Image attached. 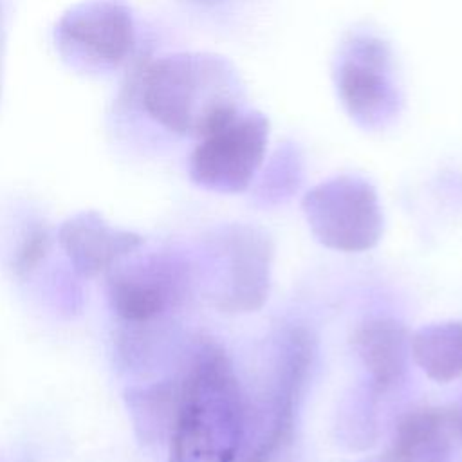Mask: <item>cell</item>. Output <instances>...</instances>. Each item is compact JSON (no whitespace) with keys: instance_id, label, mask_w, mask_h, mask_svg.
<instances>
[{"instance_id":"obj_17","label":"cell","mask_w":462,"mask_h":462,"mask_svg":"<svg viewBox=\"0 0 462 462\" xmlns=\"http://www.w3.org/2000/svg\"><path fill=\"white\" fill-rule=\"evenodd\" d=\"M363 462H401V460L395 458L392 453H384V455H381V457L368 458V460H363Z\"/></svg>"},{"instance_id":"obj_13","label":"cell","mask_w":462,"mask_h":462,"mask_svg":"<svg viewBox=\"0 0 462 462\" xmlns=\"http://www.w3.org/2000/svg\"><path fill=\"white\" fill-rule=\"evenodd\" d=\"M410 354L435 383L462 377V321L431 323L410 336Z\"/></svg>"},{"instance_id":"obj_16","label":"cell","mask_w":462,"mask_h":462,"mask_svg":"<svg viewBox=\"0 0 462 462\" xmlns=\"http://www.w3.org/2000/svg\"><path fill=\"white\" fill-rule=\"evenodd\" d=\"M47 251V236L42 231H34L31 233L25 242L22 244L18 256H16V269L22 273H27L29 269H32L43 256Z\"/></svg>"},{"instance_id":"obj_14","label":"cell","mask_w":462,"mask_h":462,"mask_svg":"<svg viewBox=\"0 0 462 462\" xmlns=\"http://www.w3.org/2000/svg\"><path fill=\"white\" fill-rule=\"evenodd\" d=\"M132 406L137 415L139 426L146 437L161 439L170 437L180 406V383L164 381L141 390L132 397Z\"/></svg>"},{"instance_id":"obj_18","label":"cell","mask_w":462,"mask_h":462,"mask_svg":"<svg viewBox=\"0 0 462 462\" xmlns=\"http://www.w3.org/2000/svg\"><path fill=\"white\" fill-rule=\"evenodd\" d=\"M458 433H460V439H462V410H458Z\"/></svg>"},{"instance_id":"obj_7","label":"cell","mask_w":462,"mask_h":462,"mask_svg":"<svg viewBox=\"0 0 462 462\" xmlns=\"http://www.w3.org/2000/svg\"><path fill=\"white\" fill-rule=\"evenodd\" d=\"M337 90L350 116L365 125L381 123L390 116L397 92L386 47L372 38L356 40L341 58Z\"/></svg>"},{"instance_id":"obj_1","label":"cell","mask_w":462,"mask_h":462,"mask_svg":"<svg viewBox=\"0 0 462 462\" xmlns=\"http://www.w3.org/2000/svg\"><path fill=\"white\" fill-rule=\"evenodd\" d=\"M179 383L168 462H235L244 397L227 354L211 341L199 345Z\"/></svg>"},{"instance_id":"obj_11","label":"cell","mask_w":462,"mask_h":462,"mask_svg":"<svg viewBox=\"0 0 462 462\" xmlns=\"http://www.w3.org/2000/svg\"><path fill=\"white\" fill-rule=\"evenodd\" d=\"M177 294L179 280L171 269L162 265L125 273L110 285V300L116 312L134 323L161 316Z\"/></svg>"},{"instance_id":"obj_19","label":"cell","mask_w":462,"mask_h":462,"mask_svg":"<svg viewBox=\"0 0 462 462\" xmlns=\"http://www.w3.org/2000/svg\"><path fill=\"white\" fill-rule=\"evenodd\" d=\"M199 2H206V4H213V2H220V0H199Z\"/></svg>"},{"instance_id":"obj_6","label":"cell","mask_w":462,"mask_h":462,"mask_svg":"<svg viewBox=\"0 0 462 462\" xmlns=\"http://www.w3.org/2000/svg\"><path fill=\"white\" fill-rule=\"evenodd\" d=\"M220 253L226 258V278L218 307L233 314L262 309L269 298L274 256L269 235L251 226H231L220 240Z\"/></svg>"},{"instance_id":"obj_9","label":"cell","mask_w":462,"mask_h":462,"mask_svg":"<svg viewBox=\"0 0 462 462\" xmlns=\"http://www.w3.org/2000/svg\"><path fill=\"white\" fill-rule=\"evenodd\" d=\"M458 439L457 408L420 406L399 417L388 453L401 462H449Z\"/></svg>"},{"instance_id":"obj_2","label":"cell","mask_w":462,"mask_h":462,"mask_svg":"<svg viewBox=\"0 0 462 462\" xmlns=\"http://www.w3.org/2000/svg\"><path fill=\"white\" fill-rule=\"evenodd\" d=\"M314 354L316 343L305 327H285L273 337L256 386L253 392L242 388V437L235 462H271L291 444Z\"/></svg>"},{"instance_id":"obj_10","label":"cell","mask_w":462,"mask_h":462,"mask_svg":"<svg viewBox=\"0 0 462 462\" xmlns=\"http://www.w3.org/2000/svg\"><path fill=\"white\" fill-rule=\"evenodd\" d=\"M60 242L74 269L85 276H94L137 249L141 236L116 229L97 215H79L63 224Z\"/></svg>"},{"instance_id":"obj_3","label":"cell","mask_w":462,"mask_h":462,"mask_svg":"<svg viewBox=\"0 0 462 462\" xmlns=\"http://www.w3.org/2000/svg\"><path fill=\"white\" fill-rule=\"evenodd\" d=\"M143 99L157 123L199 139L242 110L233 70L206 54L157 61L146 74Z\"/></svg>"},{"instance_id":"obj_12","label":"cell","mask_w":462,"mask_h":462,"mask_svg":"<svg viewBox=\"0 0 462 462\" xmlns=\"http://www.w3.org/2000/svg\"><path fill=\"white\" fill-rule=\"evenodd\" d=\"M63 32L78 47L105 61L125 58L134 42L132 20L112 4H96L69 16Z\"/></svg>"},{"instance_id":"obj_5","label":"cell","mask_w":462,"mask_h":462,"mask_svg":"<svg viewBox=\"0 0 462 462\" xmlns=\"http://www.w3.org/2000/svg\"><path fill=\"white\" fill-rule=\"evenodd\" d=\"M267 137L263 116L238 110L200 137L189 157L193 182L218 193L244 191L265 159Z\"/></svg>"},{"instance_id":"obj_15","label":"cell","mask_w":462,"mask_h":462,"mask_svg":"<svg viewBox=\"0 0 462 462\" xmlns=\"http://www.w3.org/2000/svg\"><path fill=\"white\" fill-rule=\"evenodd\" d=\"M377 397L379 395L368 386L365 393L354 395V399L348 401L346 410L341 411L337 428L343 442L354 449L370 448L377 439V419L374 410Z\"/></svg>"},{"instance_id":"obj_8","label":"cell","mask_w":462,"mask_h":462,"mask_svg":"<svg viewBox=\"0 0 462 462\" xmlns=\"http://www.w3.org/2000/svg\"><path fill=\"white\" fill-rule=\"evenodd\" d=\"M352 346L370 377L368 386L374 393L384 395L404 379L410 334L395 318L372 316L363 319L354 330Z\"/></svg>"},{"instance_id":"obj_4","label":"cell","mask_w":462,"mask_h":462,"mask_svg":"<svg viewBox=\"0 0 462 462\" xmlns=\"http://www.w3.org/2000/svg\"><path fill=\"white\" fill-rule=\"evenodd\" d=\"M301 208L312 235L328 249L363 253L375 247L383 236L379 197L365 179H328L307 191Z\"/></svg>"}]
</instances>
